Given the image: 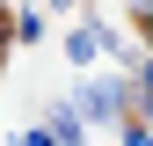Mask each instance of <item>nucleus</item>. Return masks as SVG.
<instances>
[{
  "label": "nucleus",
  "instance_id": "f03ea898",
  "mask_svg": "<svg viewBox=\"0 0 153 146\" xmlns=\"http://www.w3.org/2000/svg\"><path fill=\"white\" fill-rule=\"evenodd\" d=\"M102 51H131V44H117V36H109V22H95V15H88V22L66 36V59H73V66H95Z\"/></svg>",
  "mask_w": 153,
  "mask_h": 146
},
{
  "label": "nucleus",
  "instance_id": "f257e3e1",
  "mask_svg": "<svg viewBox=\"0 0 153 146\" xmlns=\"http://www.w3.org/2000/svg\"><path fill=\"white\" fill-rule=\"evenodd\" d=\"M124 102H131V80H80V95H73L88 124H124Z\"/></svg>",
  "mask_w": 153,
  "mask_h": 146
},
{
  "label": "nucleus",
  "instance_id": "9d476101",
  "mask_svg": "<svg viewBox=\"0 0 153 146\" xmlns=\"http://www.w3.org/2000/svg\"><path fill=\"white\" fill-rule=\"evenodd\" d=\"M7 44H15V29H7V22H0V59H7Z\"/></svg>",
  "mask_w": 153,
  "mask_h": 146
},
{
  "label": "nucleus",
  "instance_id": "423d86ee",
  "mask_svg": "<svg viewBox=\"0 0 153 146\" xmlns=\"http://www.w3.org/2000/svg\"><path fill=\"white\" fill-rule=\"evenodd\" d=\"M131 22H139V29H153V0H131Z\"/></svg>",
  "mask_w": 153,
  "mask_h": 146
},
{
  "label": "nucleus",
  "instance_id": "9b49d317",
  "mask_svg": "<svg viewBox=\"0 0 153 146\" xmlns=\"http://www.w3.org/2000/svg\"><path fill=\"white\" fill-rule=\"evenodd\" d=\"M0 22H7V0H0Z\"/></svg>",
  "mask_w": 153,
  "mask_h": 146
},
{
  "label": "nucleus",
  "instance_id": "39448f33",
  "mask_svg": "<svg viewBox=\"0 0 153 146\" xmlns=\"http://www.w3.org/2000/svg\"><path fill=\"white\" fill-rule=\"evenodd\" d=\"M22 146H59V139H51V124H29V132H22Z\"/></svg>",
  "mask_w": 153,
  "mask_h": 146
},
{
  "label": "nucleus",
  "instance_id": "0eeeda50",
  "mask_svg": "<svg viewBox=\"0 0 153 146\" xmlns=\"http://www.w3.org/2000/svg\"><path fill=\"white\" fill-rule=\"evenodd\" d=\"M124 146H153V132L146 124H124Z\"/></svg>",
  "mask_w": 153,
  "mask_h": 146
},
{
  "label": "nucleus",
  "instance_id": "7ed1b4c3",
  "mask_svg": "<svg viewBox=\"0 0 153 146\" xmlns=\"http://www.w3.org/2000/svg\"><path fill=\"white\" fill-rule=\"evenodd\" d=\"M44 124H51V139H59V146H88V117L73 110V95H66V102H51V117H44Z\"/></svg>",
  "mask_w": 153,
  "mask_h": 146
},
{
  "label": "nucleus",
  "instance_id": "6e6552de",
  "mask_svg": "<svg viewBox=\"0 0 153 146\" xmlns=\"http://www.w3.org/2000/svg\"><path fill=\"white\" fill-rule=\"evenodd\" d=\"M139 88H146V95H153V59H146V66H139Z\"/></svg>",
  "mask_w": 153,
  "mask_h": 146
},
{
  "label": "nucleus",
  "instance_id": "1a4fd4ad",
  "mask_svg": "<svg viewBox=\"0 0 153 146\" xmlns=\"http://www.w3.org/2000/svg\"><path fill=\"white\" fill-rule=\"evenodd\" d=\"M139 124H146V132H153V95H146V102H139Z\"/></svg>",
  "mask_w": 153,
  "mask_h": 146
},
{
  "label": "nucleus",
  "instance_id": "20e7f679",
  "mask_svg": "<svg viewBox=\"0 0 153 146\" xmlns=\"http://www.w3.org/2000/svg\"><path fill=\"white\" fill-rule=\"evenodd\" d=\"M7 29H15V44H44V7H22Z\"/></svg>",
  "mask_w": 153,
  "mask_h": 146
}]
</instances>
